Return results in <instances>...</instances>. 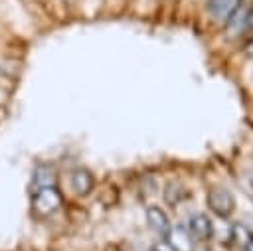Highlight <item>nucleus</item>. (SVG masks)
Instances as JSON below:
<instances>
[{
	"label": "nucleus",
	"mask_w": 253,
	"mask_h": 251,
	"mask_svg": "<svg viewBox=\"0 0 253 251\" xmlns=\"http://www.w3.org/2000/svg\"><path fill=\"white\" fill-rule=\"evenodd\" d=\"M63 194L57 190V186H47V188H38L32 194L30 200V211L32 217L43 221L49 219L51 215H55L61 208H63Z\"/></svg>",
	"instance_id": "f257e3e1"
},
{
	"label": "nucleus",
	"mask_w": 253,
	"mask_h": 251,
	"mask_svg": "<svg viewBox=\"0 0 253 251\" xmlns=\"http://www.w3.org/2000/svg\"><path fill=\"white\" fill-rule=\"evenodd\" d=\"M61 2H63L65 6H75V4L79 2V0H61Z\"/></svg>",
	"instance_id": "ddd939ff"
},
{
	"label": "nucleus",
	"mask_w": 253,
	"mask_h": 251,
	"mask_svg": "<svg viewBox=\"0 0 253 251\" xmlns=\"http://www.w3.org/2000/svg\"><path fill=\"white\" fill-rule=\"evenodd\" d=\"M208 208L219 217H229L235 209V198L227 188H211L208 192Z\"/></svg>",
	"instance_id": "f03ea898"
},
{
	"label": "nucleus",
	"mask_w": 253,
	"mask_h": 251,
	"mask_svg": "<svg viewBox=\"0 0 253 251\" xmlns=\"http://www.w3.org/2000/svg\"><path fill=\"white\" fill-rule=\"evenodd\" d=\"M231 237H233V243H235L241 251H245V249L253 243V233H251V229L245 227L243 223H235V225L231 227Z\"/></svg>",
	"instance_id": "9b49d317"
},
{
	"label": "nucleus",
	"mask_w": 253,
	"mask_h": 251,
	"mask_svg": "<svg viewBox=\"0 0 253 251\" xmlns=\"http://www.w3.org/2000/svg\"><path fill=\"white\" fill-rule=\"evenodd\" d=\"M162 196H164V202H166L168 206L176 208L182 200H186V198L190 196V192H188V188H186L184 184H180V182H168Z\"/></svg>",
	"instance_id": "9d476101"
},
{
	"label": "nucleus",
	"mask_w": 253,
	"mask_h": 251,
	"mask_svg": "<svg viewBox=\"0 0 253 251\" xmlns=\"http://www.w3.org/2000/svg\"><path fill=\"white\" fill-rule=\"evenodd\" d=\"M164 237H166V243L172 251H194L196 249L194 237L190 235V231L184 225H174V227L170 225V229Z\"/></svg>",
	"instance_id": "20e7f679"
},
{
	"label": "nucleus",
	"mask_w": 253,
	"mask_h": 251,
	"mask_svg": "<svg viewBox=\"0 0 253 251\" xmlns=\"http://www.w3.org/2000/svg\"><path fill=\"white\" fill-rule=\"evenodd\" d=\"M188 231H190V235L194 237V241L204 243V241H208V239L211 237V233H213L211 219H210L206 213H194V215H190V219H188Z\"/></svg>",
	"instance_id": "39448f33"
},
{
	"label": "nucleus",
	"mask_w": 253,
	"mask_h": 251,
	"mask_svg": "<svg viewBox=\"0 0 253 251\" xmlns=\"http://www.w3.org/2000/svg\"><path fill=\"white\" fill-rule=\"evenodd\" d=\"M241 0H208V12L215 22H223L235 12Z\"/></svg>",
	"instance_id": "6e6552de"
},
{
	"label": "nucleus",
	"mask_w": 253,
	"mask_h": 251,
	"mask_svg": "<svg viewBox=\"0 0 253 251\" xmlns=\"http://www.w3.org/2000/svg\"><path fill=\"white\" fill-rule=\"evenodd\" d=\"M32 186L34 190L38 188H47V186H57V172L51 164H36L32 170Z\"/></svg>",
	"instance_id": "0eeeda50"
},
{
	"label": "nucleus",
	"mask_w": 253,
	"mask_h": 251,
	"mask_svg": "<svg viewBox=\"0 0 253 251\" xmlns=\"http://www.w3.org/2000/svg\"><path fill=\"white\" fill-rule=\"evenodd\" d=\"M194 251H210V249H206V247H202V249H194Z\"/></svg>",
	"instance_id": "2eb2a0df"
},
{
	"label": "nucleus",
	"mask_w": 253,
	"mask_h": 251,
	"mask_svg": "<svg viewBox=\"0 0 253 251\" xmlns=\"http://www.w3.org/2000/svg\"><path fill=\"white\" fill-rule=\"evenodd\" d=\"M247 20H249V10L239 4L235 12L225 20L227 38H239L243 32H247Z\"/></svg>",
	"instance_id": "423d86ee"
},
{
	"label": "nucleus",
	"mask_w": 253,
	"mask_h": 251,
	"mask_svg": "<svg viewBox=\"0 0 253 251\" xmlns=\"http://www.w3.org/2000/svg\"><path fill=\"white\" fill-rule=\"evenodd\" d=\"M247 53H249V57H253V42L247 45Z\"/></svg>",
	"instance_id": "4468645a"
},
{
	"label": "nucleus",
	"mask_w": 253,
	"mask_h": 251,
	"mask_svg": "<svg viewBox=\"0 0 253 251\" xmlns=\"http://www.w3.org/2000/svg\"><path fill=\"white\" fill-rule=\"evenodd\" d=\"M146 221L150 225V229H154L160 235H166L170 229V219L166 215V211L160 206H146Z\"/></svg>",
	"instance_id": "1a4fd4ad"
},
{
	"label": "nucleus",
	"mask_w": 253,
	"mask_h": 251,
	"mask_svg": "<svg viewBox=\"0 0 253 251\" xmlns=\"http://www.w3.org/2000/svg\"><path fill=\"white\" fill-rule=\"evenodd\" d=\"M245 251H253V243H251V245H249V247H247Z\"/></svg>",
	"instance_id": "dca6fc26"
},
{
	"label": "nucleus",
	"mask_w": 253,
	"mask_h": 251,
	"mask_svg": "<svg viewBox=\"0 0 253 251\" xmlns=\"http://www.w3.org/2000/svg\"><path fill=\"white\" fill-rule=\"evenodd\" d=\"M150 251H160V249H150Z\"/></svg>",
	"instance_id": "f3484780"
},
{
	"label": "nucleus",
	"mask_w": 253,
	"mask_h": 251,
	"mask_svg": "<svg viewBox=\"0 0 253 251\" xmlns=\"http://www.w3.org/2000/svg\"><path fill=\"white\" fill-rule=\"evenodd\" d=\"M247 30L253 32V12H249V20H247Z\"/></svg>",
	"instance_id": "f8f14e48"
},
{
	"label": "nucleus",
	"mask_w": 253,
	"mask_h": 251,
	"mask_svg": "<svg viewBox=\"0 0 253 251\" xmlns=\"http://www.w3.org/2000/svg\"><path fill=\"white\" fill-rule=\"evenodd\" d=\"M69 188L73 190L75 196L85 198L95 190V176L91 174V170H87L83 166H77L69 174Z\"/></svg>",
	"instance_id": "7ed1b4c3"
}]
</instances>
